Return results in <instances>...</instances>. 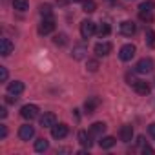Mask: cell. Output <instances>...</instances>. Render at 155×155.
Masks as SVG:
<instances>
[{
    "instance_id": "12",
    "label": "cell",
    "mask_w": 155,
    "mask_h": 155,
    "mask_svg": "<svg viewBox=\"0 0 155 155\" xmlns=\"http://www.w3.org/2000/svg\"><path fill=\"white\" fill-rule=\"evenodd\" d=\"M55 124H57L55 113H44V115L40 117V126H42V128H53Z\"/></svg>"
},
{
    "instance_id": "8",
    "label": "cell",
    "mask_w": 155,
    "mask_h": 155,
    "mask_svg": "<svg viewBox=\"0 0 155 155\" xmlns=\"http://www.w3.org/2000/svg\"><path fill=\"white\" fill-rule=\"evenodd\" d=\"M101 106V99L99 97H88V101L84 102V110H86V113L90 115V113H95V110Z\"/></svg>"
},
{
    "instance_id": "10",
    "label": "cell",
    "mask_w": 155,
    "mask_h": 155,
    "mask_svg": "<svg viewBox=\"0 0 155 155\" xmlns=\"http://www.w3.org/2000/svg\"><path fill=\"white\" fill-rule=\"evenodd\" d=\"M133 90H135V93H139V95H148V93L151 91V88H150V84H148L146 81H135V82H133Z\"/></svg>"
},
{
    "instance_id": "4",
    "label": "cell",
    "mask_w": 155,
    "mask_h": 155,
    "mask_svg": "<svg viewBox=\"0 0 155 155\" xmlns=\"http://www.w3.org/2000/svg\"><path fill=\"white\" fill-rule=\"evenodd\" d=\"M95 31H97L95 22H91V20H82L81 22V35L84 38H90L91 35H95Z\"/></svg>"
},
{
    "instance_id": "20",
    "label": "cell",
    "mask_w": 155,
    "mask_h": 155,
    "mask_svg": "<svg viewBox=\"0 0 155 155\" xmlns=\"http://www.w3.org/2000/svg\"><path fill=\"white\" fill-rule=\"evenodd\" d=\"M13 8L17 11H28L29 9V2L28 0H13Z\"/></svg>"
},
{
    "instance_id": "23",
    "label": "cell",
    "mask_w": 155,
    "mask_h": 155,
    "mask_svg": "<svg viewBox=\"0 0 155 155\" xmlns=\"http://www.w3.org/2000/svg\"><path fill=\"white\" fill-rule=\"evenodd\" d=\"M95 9H97V4L93 2V0H86L84 6H82V11H84V13H93Z\"/></svg>"
},
{
    "instance_id": "11",
    "label": "cell",
    "mask_w": 155,
    "mask_h": 155,
    "mask_svg": "<svg viewBox=\"0 0 155 155\" xmlns=\"http://www.w3.org/2000/svg\"><path fill=\"white\" fill-rule=\"evenodd\" d=\"M110 53H111V44L110 42H99L95 46V55L97 57H106Z\"/></svg>"
},
{
    "instance_id": "35",
    "label": "cell",
    "mask_w": 155,
    "mask_h": 155,
    "mask_svg": "<svg viewBox=\"0 0 155 155\" xmlns=\"http://www.w3.org/2000/svg\"><path fill=\"white\" fill-rule=\"evenodd\" d=\"M69 2H81V0H69ZM82 2H86V0H82Z\"/></svg>"
},
{
    "instance_id": "7",
    "label": "cell",
    "mask_w": 155,
    "mask_h": 155,
    "mask_svg": "<svg viewBox=\"0 0 155 155\" xmlns=\"http://www.w3.org/2000/svg\"><path fill=\"white\" fill-rule=\"evenodd\" d=\"M13 49H15V46H13V42L9 38H2V40H0V55H2V57H9L13 53Z\"/></svg>"
},
{
    "instance_id": "3",
    "label": "cell",
    "mask_w": 155,
    "mask_h": 155,
    "mask_svg": "<svg viewBox=\"0 0 155 155\" xmlns=\"http://www.w3.org/2000/svg\"><path fill=\"white\" fill-rule=\"evenodd\" d=\"M53 29H55V20H53V17H46V18L40 22V26H38V33H40V35H49V33H53Z\"/></svg>"
},
{
    "instance_id": "28",
    "label": "cell",
    "mask_w": 155,
    "mask_h": 155,
    "mask_svg": "<svg viewBox=\"0 0 155 155\" xmlns=\"http://www.w3.org/2000/svg\"><path fill=\"white\" fill-rule=\"evenodd\" d=\"M40 15L46 18V17H51V6L49 4H44V6H40Z\"/></svg>"
},
{
    "instance_id": "29",
    "label": "cell",
    "mask_w": 155,
    "mask_h": 155,
    "mask_svg": "<svg viewBox=\"0 0 155 155\" xmlns=\"http://www.w3.org/2000/svg\"><path fill=\"white\" fill-rule=\"evenodd\" d=\"M97 69H99V60L97 58L88 60V71H97Z\"/></svg>"
},
{
    "instance_id": "17",
    "label": "cell",
    "mask_w": 155,
    "mask_h": 155,
    "mask_svg": "<svg viewBox=\"0 0 155 155\" xmlns=\"http://www.w3.org/2000/svg\"><path fill=\"white\" fill-rule=\"evenodd\" d=\"M86 53H88V48H86V46H75V48H73L71 57H73L75 60H81V58H84V57H86Z\"/></svg>"
},
{
    "instance_id": "2",
    "label": "cell",
    "mask_w": 155,
    "mask_h": 155,
    "mask_svg": "<svg viewBox=\"0 0 155 155\" xmlns=\"http://www.w3.org/2000/svg\"><path fill=\"white\" fill-rule=\"evenodd\" d=\"M20 115H22L26 120H33V119L38 117V106H35V104H26V106H22Z\"/></svg>"
},
{
    "instance_id": "13",
    "label": "cell",
    "mask_w": 155,
    "mask_h": 155,
    "mask_svg": "<svg viewBox=\"0 0 155 155\" xmlns=\"http://www.w3.org/2000/svg\"><path fill=\"white\" fill-rule=\"evenodd\" d=\"M119 137H120L122 142H130V140L133 139V128H131L130 124H124V126L120 128V131H119Z\"/></svg>"
},
{
    "instance_id": "34",
    "label": "cell",
    "mask_w": 155,
    "mask_h": 155,
    "mask_svg": "<svg viewBox=\"0 0 155 155\" xmlns=\"http://www.w3.org/2000/svg\"><path fill=\"white\" fill-rule=\"evenodd\" d=\"M15 101H17V97L13 99V97H11V93H9V97H6V102H9V104H13Z\"/></svg>"
},
{
    "instance_id": "21",
    "label": "cell",
    "mask_w": 155,
    "mask_h": 155,
    "mask_svg": "<svg viewBox=\"0 0 155 155\" xmlns=\"http://www.w3.org/2000/svg\"><path fill=\"white\" fill-rule=\"evenodd\" d=\"M97 33H99V37H101V38H104V37H108V35L111 33V28H110V24H106V22H102V24L99 26V29H97Z\"/></svg>"
},
{
    "instance_id": "16",
    "label": "cell",
    "mask_w": 155,
    "mask_h": 155,
    "mask_svg": "<svg viewBox=\"0 0 155 155\" xmlns=\"http://www.w3.org/2000/svg\"><path fill=\"white\" fill-rule=\"evenodd\" d=\"M79 142H81L84 148H88V150H90V148L93 146V140H91V131H90V133H88V131H84V130H82V131H79Z\"/></svg>"
},
{
    "instance_id": "30",
    "label": "cell",
    "mask_w": 155,
    "mask_h": 155,
    "mask_svg": "<svg viewBox=\"0 0 155 155\" xmlns=\"http://www.w3.org/2000/svg\"><path fill=\"white\" fill-rule=\"evenodd\" d=\"M0 81H2V82L8 81V69L6 68H0Z\"/></svg>"
},
{
    "instance_id": "9",
    "label": "cell",
    "mask_w": 155,
    "mask_h": 155,
    "mask_svg": "<svg viewBox=\"0 0 155 155\" xmlns=\"http://www.w3.org/2000/svg\"><path fill=\"white\" fill-rule=\"evenodd\" d=\"M33 135H35V128H33L31 124H24V126H20V130H18V137H20L22 140H29V139H33Z\"/></svg>"
},
{
    "instance_id": "25",
    "label": "cell",
    "mask_w": 155,
    "mask_h": 155,
    "mask_svg": "<svg viewBox=\"0 0 155 155\" xmlns=\"http://www.w3.org/2000/svg\"><path fill=\"white\" fill-rule=\"evenodd\" d=\"M153 8H155V2H153V0H146V2H142V4L139 6V11H153Z\"/></svg>"
},
{
    "instance_id": "1",
    "label": "cell",
    "mask_w": 155,
    "mask_h": 155,
    "mask_svg": "<svg viewBox=\"0 0 155 155\" xmlns=\"http://www.w3.org/2000/svg\"><path fill=\"white\" fill-rule=\"evenodd\" d=\"M135 71H137L139 75H148V73H151V71H153V60H151V58H140V60L137 62V66H135Z\"/></svg>"
},
{
    "instance_id": "32",
    "label": "cell",
    "mask_w": 155,
    "mask_h": 155,
    "mask_svg": "<svg viewBox=\"0 0 155 155\" xmlns=\"http://www.w3.org/2000/svg\"><path fill=\"white\" fill-rule=\"evenodd\" d=\"M148 131H150V135H151V137L155 139V122H153V124H150V128H148Z\"/></svg>"
},
{
    "instance_id": "18",
    "label": "cell",
    "mask_w": 155,
    "mask_h": 155,
    "mask_svg": "<svg viewBox=\"0 0 155 155\" xmlns=\"http://www.w3.org/2000/svg\"><path fill=\"white\" fill-rule=\"evenodd\" d=\"M99 146L102 148V150H110V148H113L115 146V137H102L101 140H99Z\"/></svg>"
},
{
    "instance_id": "6",
    "label": "cell",
    "mask_w": 155,
    "mask_h": 155,
    "mask_svg": "<svg viewBox=\"0 0 155 155\" xmlns=\"http://www.w3.org/2000/svg\"><path fill=\"white\" fill-rule=\"evenodd\" d=\"M68 133H69V130H68L66 124H55V126L51 128V137H53V139H64Z\"/></svg>"
},
{
    "instance_id": "19",
    "label": "cell",
    "mask_w": 155,
    "mask_h": 155,
    "mask_svg": "<svg viewBox=\"0 0 155 155\" xmlns=\"http://www.w3.org/2000/svg\"><path fill=\"white\" fill-rule=\"evenodd\" d=\"M90 131H91V135H102L106 131V124L104 122H95V124H91Z\"/></svg>"
},
{
    "instance_id": "31",
    "label": "cell",
    "mask_w": 155,
    "mask_h": 155,
    "mask_svg": "<svg viewBox=\"0 0 155 155\" xmlns=\"http://www.w3.org/2000/svg\"><path fill=\"white\" fill-rule=\"evenodd\" d=\"M6 135H8V128L6 126H0V137L6 139Z\"/></svg>"
},
{
    "instance_id": "33",
    "label": "cell",
    "mask_w": 155,
    "mask_h": 155,
    "mask_svg": "<svg viewBox=\"0 0 155 155\" xmlns=\"http://www.w3.org/2000/svg\"><path fill=\"white\" fill-rule=\"evenodd\" d=\"M0 117H2V119L8 117V110H6V108H0Z\"/></svg>"
},
{
    "instance_id": "5",
    "label": "cell",
    "mask_w": 155,
    "mask_h": 155,
    "mask_svg": "<svg viewBox=\"0 0 155 155\" xmlns=\"http://www.w3.org/2000/svg\"><path fill=\"white\" fill-rule=\"evenodd\" d=\"M135 46L133 44H126V46H122L120 48V53H119V57H120V60H124V62H128V60H131L133 57H135Z\"/></svg>"
},
{
    "instance_id": "24",
    "label": "cell",
    "mask_w": 155,
    "mask_h": 155,
    "mask_svg": "<svg viewBox=\"0 0 155 155\" xmlns=\"http://www.w3.org/2000/svg\"><path fill=\"white\" fill-rule=\"evenodd\" d=\"M146 42H148V46H150V48H153V46H155V31H153V29H150V28L146 29Z\"/></svg>"
},
{
    "instance_id": "26",
    "label": "cell",
    "mask_w": 155,
    "mask_h": 155,
    "mask_svg": "<svg viewBox=\"0 0 155 155\" xmlns=\"http://www.w3.org/2000/svg\"><path fill=\"white\" fill-rule=\"evenodd\" d=\"M139 18L144 22H151L153 20V11H139Z\"/></svg>"
},
{
    "instance_id": "22",
    "label": "cell",
    "mask_w": 155,
    "mask_h": 155,
    "mask_svg": "<svg viewBox=\"0 0 155 155\" xmlns=\"http://www.w3.org/2000/svg\"><path fill=\"white\" fill-rule=\"evenodd\" d=\"M49 148V142L46 140V139H38V140H35V151H46Z\"/></svg>"
},
{
    "instance_id": "14",
    "label": "cell",
    "mask_w": 155,
    "mask_h": 155,
    "mask_svg": "<svg viewBox=\"0 0 155 155\" xmlns=\"http://www.w3.org/2000/svg\"><path fill=\"white\" fill-rule=\"evenodd\" d=\"M135 31H137V28H135V24H133L131 20H124V22L120 24V33H122V35L131 37V35H135Z\"/></svg>"
},
{
    "instance_id": "27",
    "label": "cell",
    "mask_w": 155,
    "mask_h": 155,
    "mask_svg": "<svg viewBox=\"0 0 155 155\" xmlns=\"http://www.w3.org/2000/svg\"><path fill=\"white\" fill-rule=\"evenodd\" d=\"M53 42H55L57 46H66V44H68V37H66L64 33H60V35H57V37L53 38Z\"/></svg>"
},
{
    "instance_id": "15",
    "label": "cell",
    "mask_w": 155,
    "mask_h": 155,
    "mask_svg": "<svg viewBox=\"0 0 155 155\" xmlns=\"http://www.w3.org/2000/svg\"><path fill=\"white\" fill-rule=\"evenodd\" d=\"M24 91V82H20V81H13V82H9L8 84V93H11V95H20Z\"/></svg>"
}]
</instances>
